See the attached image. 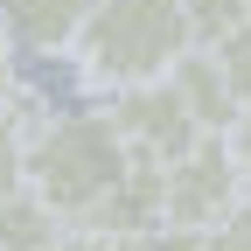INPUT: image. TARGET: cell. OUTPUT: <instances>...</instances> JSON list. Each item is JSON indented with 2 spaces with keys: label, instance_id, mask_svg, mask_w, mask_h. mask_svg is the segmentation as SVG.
<instances>
[{
  "label": "cell",
  "instance_id": "6da1fadb",
  "mask_svg": "<svg viewBox=\"0 0 251 251\" xmlns=\"http://www.w3.org/2000/svg\"><path fill=\"white\" fill-rule=\"evenodd\" d=\"M188 49H196V28H188L181 0H98L70 42V63L84 91L112 98L126 84L168 77Z\"/></svg>",
  "mask_w": 251,
  "mask_h": 251
},
{
  "label": "cell",
  "instance_id": "7a4b0ae2",
  "mask_svg": "<svg viewBox=\"0 0 251 251\" xmlns=\"http://www.w3.org/2000/svg\"><path fill=\"white\" fill-rule=\"evenodd\" d=\"M126 168H133V153L112 133L105 105H91V112H42L28 126V175H21V188L35 202H49L63 224H77Z\"/></svg>",
  "mask_w": 251,
  "mask_h": 251
},
{
  "label": "cell",
  "instance_id": "3957f363",
  "mask_svg": "<svg viewBox=\"0 0 251 251\" xmlns=\"http://www.w3.org/2000/svg\"><path fill=\"white\" fill-rule=\"evenodd\" d=\"M244 188L251 181L237 168L230 140L224 133H196L161 168V230H209V224H224Z\"/></svg>",
  "mask_w": 251,
  "mask_h": 251
},
{
  "label": "cell",
  "instance_id": "277c9868",
  "mask_svg": "<svg viewBox=\"0 0 251 251\" xmlns=\"http://www.w3.org/2000/svg\"><path fill=\"white\" fill-rule=\"evenodd\" d=\"M105 119H112V133L126 140V153H133V161H153V168H168L175 153L202 133V119L188 112L175 70H168V77H147V84L112 91V98H105Z\"/></svg>",
  "mask_w": 251,
  "mask_h": 251
},
{
  "label": "cell",
  "instance_id": "5b68a950",
  "mask_svg": "<svg viewBox=\"0 0 251 251\" xmlns=\"http://www.w3.org/2000/svg\"><path fill=\"white\" fill-rule=\"evenodd\" d=\"M91 7L98 0H0V42L21 56H70Z\"/></svg>",
  "mask_w": 251,
  "mask_h": 251
},
{
  "label": "cell",
  "instance_id": "8992f818",
  "mask_svg": "<svg viewBox=\"0 0 251 251\" xmlns=\"http://www.w3.org/2000/svg\"><path fill=\"white\" fill-rule=\"evenodd\" d=\"M70 230H133V237H153V230H161V168L133 161Z\"/></svg>",
  "mask_w": 251,
  "mask_h": 251
},
{
  "label": "cell",
  "instance_id": "52a82bcc",
  "mask_svg": "<svg viewBox=\"0 0 251 251\" xmlns=\"http://www.w3.org/2000/svg\"><path fill=\"white\" fill-rule=\"evenodd\" d=\"M63 237H70V224L49 202H35L28 188L0 202V251H63Z\"/></svg>",
  "mask_w": 251,
  "mask_h": 251
},
{
  "label": "cell",
  "instance_id": "ba28073f",
  "mask_svg": "<svg viewBox=\"0 0 251 251\" xmlns=\"http://www.w3.org/2000/svg\"><path fill=\"white\" fill-rule=\"evenodd\" d=\"M49 105L35 98V91H21V98L0 105V202L21 196V175H28V126H35Z\"/></svg>",
  "mask_w": 251,
  "mask_h": 251
},
{
  "label": "cell",
  "instance_id": "9c48e42d",
  "mask_svg": "<svg viewBox=\"0 0 251 251\" xmlns=\"http://www.w3.org/2000/svg\"><path fill=\"white\" fill-rule=\"evenodd\" d=\"M209 56H216V70H224L230 98H237V105H251V0H244V14L224 28V35L209 42Z\"/></svg>",
  "mask_w": 251,
  "mask_h": 251
},
{
  "label": "cell",
  "instance_id": "30bf717a",
  "mask_svg": "<svg viewBox=\"0 0 251 251\" xmlns=\"http://www.w3.org/2000/svg\"><path fill=\"white\" fill-rule=\"evenodd\" d=\"M202 251H251V188L230 202L224 224H209V230H202Z\"/></svg>",
  "mask_w": 251,
  "mask_h": 251
},
{
  "label": "cell",
  "instance_id": "8fae6325",
  "mask_svg": "<svg viewBox=\"0 0 251 251\" xmlns=\"http://www.w3.org/2000/svg\"><path fill=\"white\" fill-rule=\"evenodd\" d=\"M181 7H188V28H196V49H209V42L244 14V0H181Z\"/></svg>",
  "mask_w": 251,
  "mask_h": 251
},
{
  "label": "cell",
  "instance_id": "7c38bea8",
  "mask_svg": "<svg viewBox=\"0 0 251 251\" xmlns=\"http://www.w3.org/2000/svg\"><path fill=\"white\" fill-rule=\"evenodd\" d=\"M63 251H153V237H133V230H70Z\"/></svg>",
  "mask_w": 251,
  "mask_h": 251
},
{
  "label": "cell",
  "instance_id": "4fadbf2b",
  "mask_svg": "<svg viewBox=\"0 0 251 251\" xmlns=\"http://www.w3.org/2000/svg\"><path fill=\"white\" fill-rule=\"evenodd\" d=\"M153 251H202V230H153Z\"/></svg>",
  "mask_w": 251,
  "mask_h": 251
},
{
  "label": "cell",
  "instance_id": "5bb4252c",
  "mask_svg": "<svg viewBox=\"0 0 251 251\" xmlns=\"http://www.w3.org/2000/svg\"><path fill=\"white\" fill-rule=\"evenodd\" d=\"M0 49H7V42H0Z\"/></svg>",
  "mask_w": 251,
  "mask_h": 251
}]
</instances>
